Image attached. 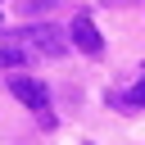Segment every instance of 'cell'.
I'll use <instances>...</instances> for the list:
<instances>
[{"instance_id": "5b68a950", "label": "cell", "mask_w": 145, "mask_h": 145, "mask_svg": "<svg viewBox=\"0 0 145 145\" xmlns=\"http://www.w3.org/2000/svg\"><path fill=\"white\" fill-rule=\"evenodd\" d=\"M23 63H32L14 41H0V68H23Z\"/></svg>"}, {"instance_id": "3957f363", "label": "cell", "mask_w": 145, "mask_h": 145, "mask_svg": "<svg viewBox=\"0 0 145 145\" xmlns=\"http://www.w3.org/2000/svg\"><path fill=\"white\" fill-rule=\"evenodd\" d=\"M68 41H72L82 54H91V59H95V54H104V36H100V27L91 23V14H77V18H72Z\"/></svg>"}, {"instance_id": "277c9868", "label": "cell", "mask_w": 145, "mask_h": 145, "mask_svg": "<svg viewBox=\"0 0 145 145\" xmlns=\"http://www.w3.org/2000/svg\"><path fill=\"white\" fill-rule=\"evenodd\" d=\"M54 9H59V0H18V14L23 18H45Z\"/></svg>"}, {"instance_id": "6da1fadb", "label": "cell", "mask_w": 145, "mask_h": 145, "mask_svg": "<svg viewBox=\"0 0 145 145\" xmlns=\"http://www.w3.org/2000/svg\"><path fill=\"white\" fill-rule=\"evenodd\" d=\"M27 59H59L72 41L59 32V27H50V23H23V27H14V36H9Z\"/></svg>"}, {"instance_id": "7a4b0ae2", "label": "cell", "mask_w": 145, "mask_h": 145, "mask_svg": "<svg viewBox=\"0 0 145 145\" xmlns=\"http://www.w3.org/2000/svg\"><path fill=\"white\" fill-rule=\"evenodd\" d=\"M5 86H9V95L23 100L32 113H45V109H50V86H45V82H36V77H27V72H9Z\"/></svg>"}, {"instance_id": "8992f818", "label": "cell", "mask_w": 145, "mask_h": 145, "mask_svg": "<svg viewBox=\"0 0 145 145\" xmlns=\"http://www.w3.org/2000/svg\"><path fill=\"white\" fill-rule=\"evenodd\" d=\"M122 104H127V109H145V82H136V86L122 95Z\"/></svg>"}]
</instances>
